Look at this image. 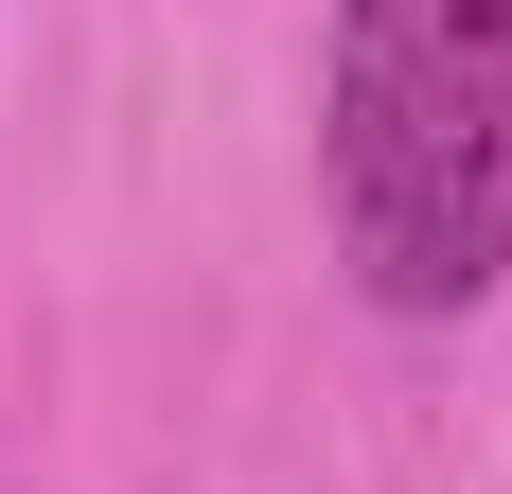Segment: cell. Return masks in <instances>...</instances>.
Returning a JSON list of instances; mask_svg holds the SVG:
<instances>
[{
	"mask_svg": "<svg viewBox=\"0 0 512 494\" xmlns=\"http://www.w3.org/2000/svg\"><path fill=\"white\" fill-rule=\"evenodd\" d=\"M318 212L371 318H477L512 283V0H336Z\"/></svg>",
	"mask_w": 512,
	"mask_h": 494,
	"instance_id": "6da1fadb",
	"label": "cell"
}]
</instances>
